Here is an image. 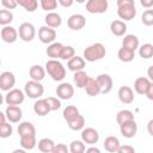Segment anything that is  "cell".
<instances>
[{"label": "cell", "instance_id": "15", "mask_svg": "<svg viewBox=\"0 0 153 153\" xmlns=\"http://www.w3.org/2000/svg\"><path fill=\"white\" fill-rule=\"evenodd\" d=\"M81 140L87 143V145H96L98 141H99V133L92 128V127H88V128H84L81 130Z\"/></svg>", "mask_w": 153, "mask_h": 153}, {"label": "cell", "instance_id": "54", "mask_svg": "<svg viewBox=\"0 0 153 153\" xmlns=\"http://www.w3.org/2000/svg\"><path fill=\"white\" fill-rule=\"evenodd\" d=\"M6 114L5 112H0V123H4V122H6Z\"/></svg>", "mask_w": 153, "mask_h": 153}, {"label": "cell", "instance_id": "23", "mask_svg": "<svg viewBox=\"0 0 153 153\" xmlns=\"http://www.w3.org/2000/svg\"><path fill=\"white\" fill-rule=\"evenodd\" d=\"M110 31L114 36H117V37H122L126 35V31H127V24L124 23V20H114L111 22L110 24Z\"/></svg>", "mask_w": 153, "mask_h": 153}, {"label": "cell", "instance_id": "26", "mask_svg": "<svg viewBox=\"0 0 153 153\" xmlns=\"http://www.w3.org/2000/svg\"><path fill=\"white\" fill-rule=\"evenodd\" d=\"M45 68H43L42 66L39 65H33L30 67L29 69V75L32 80H36V81H42L44 78H45Z\"/></svg>", "mask_w": 153, "mask_h": 153}, {"label": "cell", "instance_id": "8", "mask_svg": "<svg viewBox=\"0 0 153 153\" xmlns=\"http://www.w3.org/2000/svg\"><path fill=\"white\" fill-rule=\"evenodd\" d=\"M117 16L122 20H131L136 16V7L135 4H128V5H122L117 6Z\"/></svg>", "mask_w": 153, "mask_h": 153}, {"label": "cell", "instance_id": "31", "mask_svg": "<svg viewBox=\"0 0 153 153\" xmlns=\"http://www.w3.org/2000/svg\"><path fill=\"white\" fill-rule=\"evenodd\" d=\"M55 142L49 139V137H43L38 142H37V146H38V149L43 153H53L54 151V147H55Z\"/></svg>", "mask_w": 153, "mask_h": 153}, {"label": "cell", "instance_id": "42", "mask_svg": "<svg viewBox=\"0 0 153 153\" xmlns=\"http://www.w3.org/2000/svg\"><path fill=\"white\" fill-rule=\"evenodd\" d=\"M73 56H75V50L72 45H65L63 49H62V53H61V60H66L68 61L69 59H72Z\"/></svg>", "mask_w": 153, "mask_h": 153}, {"label": "cell", "instance_id": "4", "mask_svg": "<svg viewBox=\"0 0 153 153\" xmlns=\"http://www.w3.org/2000/svg\"><path fill=\"white\" fill-rule=\"evenodd\" d=\"M24 92L25 94L31 98V99H38L43 96L44 93V87L41 84V81H36V80H30L25 84L24 86Z\"/></svg>", "mask_w": 153, "mask_h": 153}, {"label": "cell", "instance_id": "20", "mask_svg": "<svg viewBox=\"0 0 153 153\" xmlns=\"http://www.w3.org/2000/svg\"><path fill=\"white\" fill-rule=\"evenodd\" d=\"M33 111H35L36 115L43 117V116H47L51 110H50V106H49V104H48L45 98L44 99H39L38 98L33 104Z\"/></svg>", "mask_w": 153, "mask_h": 153}, {"label": "cell", "instance_id": "7", "mask_svg": "<svg viewBox=\"0 0 153 153\" xmlns=\"http://www.w3.org/2000/svg\"><path fill=\"white\" fill-rule=\"evenodd\" d=\"M19 38L24 42H31L36 36V29L31 23H22L18 29Z\"/></svg>", "mask_w": 153, "mask_h": 153}, {"label": "cell", "instance_id": "10", "mask_svg": "<svg viewBox=\"0 0 153 153\" xmlns=\"http://www.w3.org/2000/svg\"><path fill=\"white\" fill-rule=\"evenodd\" d=\"M16 85V76L12 72L5 71L0 74V88L5 92L12 90Z\"/></svg>", "mask_w": 153, "mask_h": 153}, {"label": "cell", "instance_id": "24", "mask_svg": "<svg viewBox=\"0 0 153 153\" xmlns=\"http://www.w3.org/2000/svg\"><path fill=\"white\" fill-rule=\"evenodd\" d=\"M151 85V80L145 76H139L134 82V91L137 94H146L148 87Z\"/></svg>", "mask_w": 153, "mask_h": 153}, {"label": "cell", "instance_id": "37", "mask_svg": "<svg viewBox=\"0 0 153 153\" xmlns=\"http://www.w3.org/2000/svg\"><path fill=\"white\" fill-rule=\"evenodd\" d=\"M13 20V13L11 12V10H1L0 11V24L2 26H6V25H10Z\"/></svg>", "mask_w": 153, "mask_h": 153}, {"label": "cell", "instance_id": "3", "mask_svg": "<svg viewBox=\"0 0 153 153\" xmlns=\"http://www.w3.org/2000/svg\"><path fill=\"white\" fill-rule=\"evenodd\" d=\"M105 54H106L105 47L102 43L97 42V43H93V44L85 48L82 57L88 62H94V61L102 60L105 56Z\"/></svg>", "mask_w": 153, "mask_h": 153}, {"label": "cell", "instance_id": "27", "mask_svg": "<svg viewBox=\"0 0 153 153\" xmlns=\"http://www.w3.org/2000/svg\"><path fill=\"white\" fill-rule=\"evenodd\" d=\"M103 146H104L105 151H108V152H110V153H117V152H118V148H120V146H121V143H120V140H118L116 136H112V135H111V136L105 137Z\"/></svg>", "mask_w": 153, "mask_h": 153}, {"label": "cell", "instance_id": "38", "mask_svg": "<svg viewBox=\"0 0 153 153\" xmlns=\"http://www.w3.org/2000/svg\"><path fill=\"white\" fill-rule=\"evenodd\" d=\"M85 151H86V146L82 140H74L69 145L71 153H84Z\"/></svg>", "mask_w": 153, "mask_h": 153}, {"label": "cell", "instance_id": "41", "mask_svg": "<svg viewBox=\"0 0 153 153\" xmlns=\"http://www.w3.org/2000/svg\"><path fill=\"white\" fill-rule=\"evenodd\" d=\"M141 22L146 26H152L153 25V10L148 8L146 11H143V13L141 16Z\"/></svg>", "mask_w": 153, "mask_h": 153}, {"label": "cell", "instance_id": "11", "mask_svg": "<svg viewBox=\"0 0 153 153\" xmlns=\"http://www.w3.org/2000/svg\"><path fill=\"white\" fill-rule=\"evenodd\" d=\"M56 96L62 100H68L74 96V86L69 82H61L56 87Z\"/></svg>", "mask_w": 153, "mask_h": 153}, {"label": "cell", "instance_id": "35", "mask_svg": "<svg viewBox=\"0 0 153 153\" xmlns=\"http://www.w3.org/2000/svg\"><path fill=\"white\" fill-rule=\"evenodd\" d=\"M139 55L142 59H152L153 57V44L145 43L141 47H139Z\"/></svg>", "mask_w": 153, "mask_h": 153}, {"label": "cell", "instance_id": "25", "mask_svg": "<svg viewBox=\"0 0 153 153\" xmlns=\"http://www.w3.org/2000/svg\"><path fill=\"white\" fill-rule=\"evenodd\" d=\"M84 88H85L87 96H90V97H96V96L100 94L99 84H98L97 79H94V78H88V80H87V82H86Z\"/></svg>", "mask_w": 153, "mask_h": 153}, {"label": "cell", "instance_id": "51", "mask_svg": "<svg viewBox=\"0 0 153 153\" xmlns=\"http://www.w3.org/2000/svg\"><path fill=\"white\" fill-rule=\"evenodd\" d=\"M128 4H135V2H134V0H117V6L128 5Z\"/></svg>", "mask_w": 153, "mask_h": 153}, {"label": "cell", "instance_id": "2", "mask_svg": "<svg viewBox=\"0 0 153 153\" xmlns=\"http://www.w3.org/2000/svg\"><path fill=\"white\" fill-rule=\"evenodd\" d=\"M45 71L54 81H62L66 78V68L63 65L55 59H50L45 62Z\"/></svg>", "mask_w": 153, "mask_h": 153}, {"label": "cell", "instance_id": "47", "mask_svg": "<svg viewBox=\"0 0 153 153\" xmlns=\"http://www.w3.org/2000/svg\"><path fill=\"white\" fill-rule=\"evenodd\" d=\"M59 1V5H61L62 7L67 8V7H71L73 4H74V0H57Z\"/></svg>", "mask_w": 153, "mask_h": 153}, {"label": "cell", "instance_id": "45", "mask_svg": "<svg viewBox=\"0 0 153 153\" xmlns=\"http://www.w3.org/2000/svg\"><path fill=\"white\" fill-rule=\"evenodd\" d=\"M69 151V147H67L65 143H57L54 147L53 153H67Z\"/></svg>", "mask_w": 153, "mask_h": 153}, {"label": "cell", "instance_id": "49", "mask_svg": "<svg viewBox=\"0 0 153 153\" xmlns=\"http://www.w3.org/2000/svg\"><path fill=\"white\" fill-rule=\"evenodd\" d=\"M145 96L149 100H153V81H151V85H149V87H148V90H147V92H146Z\"/></svg>", "mask_w": 153, "mask_h": 153}, {"label": "cell", "instance_id": "14", "mask_svg": "<svg viewBox=\"0 0 153 153\" xmlns=\"http://www.w3.org/2000/svg\"><path fill=\"white\" fill-rule=\"evenodd\" d=\"M0 36L5 43H14L18 39L19 33L16 27H13L11 25H6V26H2V29L0 31Z\"/></svg>", "mask_w": 153, "mask_h": 153}, {"label": "cell", "instance_id": "22", "mask_svg": "<svg viewBox=\"0 0 153 153\" xmlns=\"http://www.w3.org/2000/svg\"><path fill=\"white\" fill-rule=\"evenodd\" d=\"M63 47H65V45H63L62 43H60V42H53V43H50V44L48 45L45 53H47L48 57L57 60V59L61 57V53H62Z\"/></svg>", "mask_w": 153, "mask_h": 153}, {"label": "cell", "instance_id": "5", "mask_svg": "<svg viewBox=\"0 0 153 153\" xmlns=\"http://www.w3.org/2000/svg\"><path fill=\"white\" fill-rule=\"evenodd\" d=\"M108 8H109L108 0H87L86 2V11L92 14L105 13Z\"/></svg>", "mask_w": 153, "mask_h": 153}, {"label": "cell", "instance_id": "29", "mask_svg": "<svg viewBox=\"0 0 153 153\" xmlns=\"http://www.w3.org/2000/svg\"><path fill=\"white\" fill-rule=\"evenodd\" d=\"M117 57L122 62H131L135 57V50H131L129 48L122 47L117 51Z\"/></svg>", "mask_w": 153, "mask_h": 153}, {"label": "cell", "instance_id": "32", "mask_svg": "<svg viewBox=\"0 0 153 153\" xmlns=\"http://www.w3.org/2000/svg\"><path fill=\"white\" fill-rule=\"evenodd\" d=\"M78 115H80V112H79V109H78L75 105H67V106L63 109V112H62V116H63V118H65L67 122L72 121V120L75 118Z\"/></svg>", "mask_w": 153, "mask_h": 153}, {"label": "cell", "instance_id": "33", "mask_svg": "<svg viewBox=\"0 0 153 153\" xmlns=\"http://www.w3.org/2000/svg\"><path fill=\"white\" fill-rule=\"evenodd\" d=\"M68 123V127L72 129V130H82L84 127H85V117L82 115H78L75 118H73L72 121L67 122Z\"/></svg>", "mask_w": 153, "mask_h": 153}, {"label": "cell", "instance_id": "13", "mask_svg": "<svg viewBox=\"0 0 153 153\" xmlns=\"http://www.w3.org/2000/svg\"><path fill=\"white\" fill-rule=\"evenodd\" d=\"M86 25V18L80 14V13H75V14H72L68 19H67V26L73 30V31H78V30H81L84 29Z\"/></svg>", "mask_w": 153, "mask_h": 153}, {"label": "cell", "instance_id": "21", "mask_svg": "<svg viewBox=\"0 0 153 153\" xmlns=\"http://www.w3.org/2000/svg\"><path fill=\"white\" fill-rule=\"evenodd\" d=\"M44 22H45V25L53 27V29H56L59 26H61L62 24V18L61 16L55 12V11H51V12H48L47 16L44 17Z\"/></svg>", "mask_w": 153, "mask_h": 153}, {"label": "cell", "instance_id": "40", "mask_svg": "<svg viewBox=\"0 0 153 153\" xmlns=\"http://www.w3.org/2000/svg\"><path fill=\"white\" fill-rule=\"evenodd\" d=\"M57 4H59L57 0H39L41 8L43 11H47V12H51V11L56 10Z\"/></svg>", "mask_w": 153, "mask_h": 153}, {"label": "cell", "instance_id": "55", "mask_svg": "<svg viewBox=\"0 0 153 153\" xmlns=\"http://www.w3.org/2000/svg\"><path fill=\"white\" fill-rule=\"evenodd\" d=\"M74 1H76L78 4H84V2H87V0H74Z\"/></svg>", "mask_w": 153, "mask_h": 153}, {"label": "cell", "instance_id": "48", "mask_svg": "<svg viewBox=\"0 0 153 153\" xmlns=\"http://www.w3.org/2000/svg\"><path fill=\"white\" fill-rule=\"evenodd\" d=\"M140 5L145 8H151L153 6V0H140Z\"/></svg>", "mask_w": 153, "mask_h": 153}, {"label": "cell", "instance_id": "52", "mask_svg": "<svg viewBox=\"0 0 153 153\" xmlns=\"http://www.w3.org/2000/svg\"><path fill=\"white\" fill-rule=\"evenodd\" d=\"M86 152L87 153H100V149L98 147H88L86 148Z\"/></svg>", "mask_w": 153, "mask_h": 153}, {"label": "cell", "instance_id": "44", "mask_svg": "<svg viewBox=\"0 0 153 153\" xmlns=\"http://www.w3.org/2000/svg\"><path fill=\"white\" fill-rule=\"evenodd\" d=\"M1 5L7 10H14L18 6L17 0H1Z\"/></svg>", "mask_w": 153, "mask_h": 153}, {"label": "cell", "instance_id": "28", "mask_svg": "<svg viewBox=\"0 0 153 153\" xmlns=\"http://www.w3.org/2000/svg\"><path fill=\"white\" fill-rule=\"evenodd\" d=\"M88 74L82 69V71H78V72H74V75H73V82L74 85L78 87V88H84L87 80H88Z\"/></svg>", "mask_w": 153, "mask_h": 153}, {"label": "cell", "instance_id": "34", "mask_svg": "<svg viewBox=\"0 0 153 153\" xmlns=\"http://www.w3.org/2000/svg\"><path fill=\"white\" fill-rule=\"evenodd\" d=\"M130 120H134V115L130 110L128 109H123V110H120L116 115V122L120 124H122L123 122H127V121H130Z\"/></svg>", "mask_w": 153, "mask_h": 153}, {"label": "cell", "instance_id": "17", "mask_svg": "<svg viewBox=\"0 0 153 153\" xmlns=\"http://www.w3.org/2000/svg\"><path fill=\"white\" fill-rule=\"evenodd\" d=\"M5 114L7 121H10L11 123H18L23 117V111L19 108V105H7Z\"/></svg>", "mask_w": 153, "mask_h": 153}, {"label": "cell", "instance_id": "53", "mask_svg": "<svg viewBox=\"0 0 153 153\" xmlns=\"http://www.w3.org/2000/svg\"><path fill=\"white\" fill-rule=\"evenodd\" d=\"M147 76L151 81H153V66H149L147 69Z\"/></svg>", "mask_w": 153, "mask_h": 153}, {"label": "cell", "instance_id": "36", "mask_svg": "<svg viewBox=\"0 0 153 153\" xmlns=\"http://www.w3.org/2000/svg\"><path fill=\"white\" fill-rule=\"evenodd\" d=\"M18 5L27 12H35L38 7V0H17Z\"/></svg>", "mask_w": 153, "mask_h": 153}, {"label": "cell", "instance_id": "6", "mask_svg": "<svg viewBox=\"0 0 153 153\" xmlns=\"http://www.w3.org/2000/svg\"><path fill=\"white\" fill-rule=\"evenodd\" d=\"M25 92L19 88H12L5 94V103L7 105H20L25 99Z\"/></svg>", "mask_w": 153, "mask_h": 153}, {"label": "cell", "instance_id": "1", "mask_svg": "<svg viewBox=\"0 0 153 153\" xmlns=\"http://www.w3.org/2000/svg\"><path fill=\"white\" fill-rule=\"evenodd\" d=\"M18 134L20 137V146L25 151H31L36 147V128L31 122L24 121L18 126Z\"/></svg>", "mask_w": 153, "mask_h": 153}, {"label": "cell", "instance_id": "50", "mask_svg": "<svg viewBox=\"0 0 153 153\" xmlns=\"http://www.w3.org/2000/svg\"><path fill=\"white\" fill-rule=\"evenodd\" d=\"M147 131H148V134L151 136H153V118L149 120L148 123H147Z\"/></svg>", "mask_w": 153, "mask_h": 153}, {"label": "cell", "instance_id": "9", "mask_svg": "<svg viewBox=\"0 0 153 153\" xmlns=\"http://www.w3.org/2000/svg\"><path fill=\"white\" fill-rule=\"evenodd\" d=\"M38 38L42 43L44 44H50L53 42H55V38H56V31L55 29L48 26V25H44V26H41L38 29Z\"/></svg>", "mask_w": 153, "mask_h": 153}, {"label": "cell", "instance_id": "39", "mask_svg": "<svg viewBox=\"0 0 153 153\" xmlns=\"http://www.w3.org/2000/svg\"><path fill=\"white\" fill-rule=\"evenodd\" d=\"M11 122H4V123H0V137L2 139H6V137H10L13 133V128H12V124H10Z\"/></svg>", "mask_w": 153, "mask_h": 153}, {"label": "cell", "instance_id": "18", "mask_svg": "<svg viewBox=\"0 0 153 153\" xmlns=\"http://www.w3.org/2000/svg\"><path fill=\"white\" fill-rule=\"evenodd\" d=\"M117 96L120 102L123 104H130L134 102V91L129 86H121L117 91Z\"/></svg>", "mask_w": 153, "mask_h": 153}, {"label": "cell", "instance_id": "43", "mask_svg": "<svg viewBox=\"0 0 153 153\" xmlns=\"http://www.w3.org/2000/svg\"><path fill=\"white\" fill-rule=\"evenodd\" d=\"M45 99H47V102H48L51 111H56V110H59L61 108V100H60V98L57 99L56 97H48Z\"/></svg>", "mask_w": 153, "mask_h": 153}, {"label": "cell", "instance_id": "19", "mask_svg": "<svg viewBox=\"0 0 153 153\" xmlns=\"http://www.w3.org/2000/svg\"><path fill=\"white\" fill-rule=\"evenodd\" d=\"M85 65H86V60L81 56H73L72 59H69L67 61V67L69 71H72L73 73L74 72H78V71H82L85 68Z\"/></svg>", "mask_w": 153, "mask_h": 153}, {"label": "cell", "instance_id": "16", "mask_svg": "<svg viewBox=\"0 0 153 153\" xmlns=\"http://www.w3.org/2000/svg\"><path fill=\"white\" fill-rule=\"evenodd\" d=\"M96 79H97V81H98V84H99L100 93H102V94H106V93H109V92L112 90L114 81H112V78H111L109 74L102 73V74H99Z\"/></svg>", "mask_w": 153, "mask_h": 153}, {"label": "cell", "instance_id": "46", "mask_svg": "<svg viewBox=\"0 0 153 153\" xmlns=\"http://www.w3.org/2000/svg\"><path fill=\"white\" fill-rule=\"evenodd\" d=\"M134 152H135V148L134 147H131L129 145H124V146L121 145L117 153H134Z\"/></svg>", "mask_w": 153, "mask_h": 153}, {"label": "cell", "instance_id": "30", "mask_svg": "<svg viewBox=\"0 0 153 153\" xmlns=\"http://www.w3.org/2000/svg\"><path fill=\"white\" fill-rule=\"evenodd\" d=\"M140 45V42H139V38L135 36V35H126L122 39V47H126V48H129L131 50H136Z\"/></svg>", "mask_w": 153, "mask_h": 153}, {"label": "cell", "instance_id": "12", "mask_svg": "<svg viewBox=\"0 0 153 153\" xmlns=\"http://www.w3.org/2000/svg\"><path fill=\"white\" fill-rule=\"evenodd\" d=\"M120 131H121L122 136L126 139L134 137L137 133V124H136L135 120H130V121H127V122H123L122 124H120Z\"/></svg>", "mask_w": 153, "mask_h": 153}]
</instances>
